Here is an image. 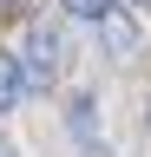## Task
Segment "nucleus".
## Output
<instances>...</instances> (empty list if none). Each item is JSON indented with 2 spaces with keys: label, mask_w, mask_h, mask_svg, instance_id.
I'll use <instances>...</instances> for the list:
<instances>
[{
  "label": "nucleus",
  "mask_w": 151,
  "mask_h": 157,
  "mask_svg": "<svg viewBox=\"0 0 151 157\" xmlns=\"http://www.w3.org/2000/svg\"><path fill=\"white\" fill-rule=\"evenodd\" d=\"M20 66H26V85L33 92L59 78V66H66V33L53 26V20H33V33H26V46H20Z\"/></svg>",
  "instance_id": "obj_1"
},
{
  "label": "nucleus",
  "mask_w": 151,
  "mask_h": 157,
  "mask_svg": "<svg viewBox=\"0 0 151 157\" xmlns=\"http://www.w3.org/2000/svg\"><path fill=\"white\" fill-rule=\"evenodd\" d=\"M26 66H20V52H0V118L7 111H20V98H26Z\"/></svg>",
  "instance_id": "obj_2"
},
{
  "label": "nucleus",
  "mask_w": 151,
  "mask_h": 157,
  "mask_svg": "<svg viewBox=\"0 0 151 157\" xmlns=\"http://www.w3.org/2000/svg\"><path fill=\"white\" fill-rule=\"evenodd\" d=\"M99 39H105L118 59H125V52H138V33H131V7H125V13H112V20H99Z\"/></svg>",
  "instance_id": "obj_3"
},
{
  "label": "nucleus",
  "mask_w": 151,
  "mask_h": 157,
  "mask_svg": "<svg viewBox=\"0 0 151 157\" xmlns=\"http://www.w3.org/2000/svg\"><path fill=\"white\" fill-rule=\"evenodd\" d=\"M66 7L79 13V20H112V13H125L131 0H66Z\"/></svg>",
  "instance_id": "obj_4"
},
{
  "label": "nucleus",
  "mask_w": 151,
  "mask_h": 157,
  "mask_svg": "<svg viewBox=\"0 0 151 157\" xmlns=\"http://www.w3.org/2000/svg\"><path fill=\"white\" fill-rule=\"evenodd\" d=\"M20 7H26V0H0V20H7V13H20Z\"/></svg>",
  "instance_id": "obj_5"
},
{
  "label": "nucleus",
  "mask_w": 151,
  "mask_h": 157,
  "mask_svg": "<svg viewBox=\"0 0 151 157\" xmlns=\"http://www.w3.org/2000/svg\"><path fill=\"white\" fill-rule=\"evenodd\" d=\"M0 157H20V151H13V144H7V137H0Z\"/></svg>",
  "instance_id": "obj_6"
}]
</instances>
